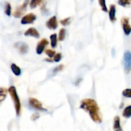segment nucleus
Listing matches in <instances>:
<instances>
[{
	"instance_id": "nucleus-1",
	"label": "nucleus",
	"mask_w": 131,
	"mask_h": 131,
	"mask_svg": "<svg viewBox=\"0 0 131 131\" xmlns=\"http://www.w3.org/2000/svg\"><path fill=\"white\" fill-rule=\"evenodd\" d=\"M80 108L88 113L93 122L98 124L102 122L99 107L95 100L92 99L83 100L81 102Z\"/></svg>"
},
{
	"instance_id": "nucleus-2",
	"label": "nucleus",
	"mask_w": 131,
	"mask_h": 131,
	"mask_svg": "<svg viewBox=\"0 0 131 131\" xmlns=\"http://www.w3.org/2000/svg\"><path fill=\"white\" fill-rule=\"evenodd\" d=\"M8 92L10 93L11 98L14 102V107H15V112H16L17 116H19L20 115V110H21V105H20V99L19 98L17 93L16 88L14 86H11L8 90Z\"/></svg>"
},
{
	"instance_id": "nucleus-3",
	"label": "nucleus",
	"mask_w": 131,
	"mask_h": 131,
	"mask_svg": "<svg viewBox=\"0 0 131 131\" xmlns=\"http://www.w3.org/2000/svg\"><path fill=\"white\" fill-rule=\"evenodd\" d=\"M124 67L125 72L129 74L131 70V52L126 51L124 54Z\"/></svg>"
},
{
	"instance_id": "nucleus-4",
	"label": "nucleus",
	"mask_w": 131,
	"mask_h": 131,
	"mask_svg": "<svg viewBox=\"0 0 131 131\" xmlns=\"http://www.w3.org/2000/svg\"><path fill=\"white\" fill-rule=\"evenodd\" d=\"M28 2H29V0H26L23 5L17 7L15 12H14V16L15 17L19 18L23 15V14H24V13L25 12L26 10V8L27 6H28Z\"/></svg>"
},
{
	"instance_id": "nucleus-5",
	"label": "nucleus",
	"mask_w": 131,
	"mask_h": 131,
	"mask_svg": "<svg viewBox=\"0 0 131 131\" xmlns=\"http://www.w3.org/2000/svg\"><path fill=\"white\" fill-rule=\"evenodd\" d=\"M29 104L31 107L36 110H38V111H47V110L43 108L42 106V103L40 102L39 101L35 98H30L29 99Z\"/></svg>"
},
{
	"instance_id": "nucleus-6",
	"label": "nucleus",
	"mask_w": 131,
	"mask_h": 131,
	"mask_svg": "<svg viewBox=\"0 0 131 131\" xmlns=\"http://www.w3.org/2000/svg\"><path fill=\"white\" fill-rule=\"evenodd\" d=\"M122 26L123 30L124 33L126 35H129L131 33V26L129 24V19L127 17H124L121 20Z\"/></svg>"
},
{
	"instance_id": "nucleus-7",
	"label": "nucleus",
	"mask_w": 131,
	"mask_h": 131,
	"mask_svg": "<svg viewBox=\"0 0 131 131\" xmlns=\"http://www.w3.org/2000/svg\"><path fill=\"white\" fill-rule=\"evenodd\" d=\"M37 16L33 13L26 14L22 18L20 23L22 24H32L33 22L35 20Z\"/></svg>"
},
{
	"instance_id": "nucleus-8",
	"label": "nucleus",
	"mask_w": 131,
	"mask_h": 131,
	"mask_svg": "<svg viewBox=\"0 0 131 131\" xmlns=\"http://www.w3.org/2000/svg\"><path fill=\"white\" fill-rule=\"evenodd\" d=\"M49 44V42L46 38H43L38 43H37V49H36V51L38 54H41L43 52V50H44L45 47Z\"/></svg>"
},
{
	"instance_id": "nucleus-9",
	"label": "nucleus",
	"mask_w": 131,
	"mask_h": 131,
	"mask_svg": "<svg viewBox=\"0 0 131 131\" xmlns=\"http://www.w3.org/2000/svg\"><path fill=\"white\" fill-rule=\"evenodd\" d=\"M58 21L56 16H52L46 22V26L49 29H52V30L56 29L58 28Z\"/></svg>"
},
{
	"instance_id": "nucleus-10",
	"label": "nucleus",
	"mask_w": 131,
	"mask_h": 131,
	"mask_svg": "<svg viewBox=\"0 0 131 131\" xmlns=\"http://www.w3.org/2000/svg\"><path fill=\"white\" fill-rule=\"evenodd\" d=\"M24 35L27 37H33L36 38H38L40 37V33L35 28H30L26 31Z\"/></svg>"
},
{
	"instance_id": "nucleus-11",
	"label": "nucleus",
	"mask_w": 131,
	"mask_h": 131,
	"mask_svg": "<svg viewBox=\"0 0 131 131\" xmlns=\"http://www.w3.org/2000/svg\"><path fill=\"white\" fill-rule=\"evenodd\" d=\"M109 17L112 23H115L116 20V6L115 5H111L110 6L109 10Z\"/></svg>"
},
{
	"instance_id": "nucleus-12",
	"label": "nucleus",
	"mask_w": 131,
	"mask_h": 131,
	"mask_svg": "<svg viewBox=\"0 0 131 131\" xmlns=\"http://www.w3.org/2000/svg\"><path fill=\"white\" fill-rule=\"evenodd\" d=\"M15 47L19 49V52L22 54H26L28 51V46L25 43H21V42H19V43H16L15 45Z\"/></svg>"
},
{
	"instance_id": "nucleus-13",
	"label": "nucleus",
	"mask_w": 131,
	"mask_h": 131,
	"mask_svg": "<svg viewBox=\"0 0 131 131\" xmlns=\"http://www.w3.org/2000/svg\"><path fill=\"white\" fill-rule=\"evenodd\" d=\"M113 130L114 131H123L122 128L120 125V119L118 116H116L114 118L113 122Z\"/></svg>"
},
{
	"instance_id": "nucleus-14",
	"label": "nucleus",
	"mask_w": 131,
	"mask_h": 131,
	"mask_svg": "<svg viewBox=\"0 0 131 131\" xmlns=\"http://www.w3.org/2000/svg\"><path fill=\"white\" fill-rule=\"evenodd\" d=\"M8 90L6 88L1 87L0 88V105L2 104V102L5 101L7 95Z\"/></svg>"
},
{
	"instance_id": "nucleus-15",
	"label": "nucleus",
	"mask_w": 131,
	"mask_h": 131,
	"mask_svg": "<svg viewBox=\"0 0 131 131\" xmlns=\"http://www.w3.org/2000/svg\"><path fill=\"white\" fill-rule=\"evenodd\" d=\"M11 69L12 72L14 73V75H15L16 76H19L21 74V70H20V68L15 63H12L11 65Z\"/></svg>"
},
{
	"instance_id": "nucleus-16",
	"label": "nucleus",
	"mask_w": 131,
	"mask_h": 131,
	"mask_svg": "<svg viewBox=\"0 0 131 131\" xmlns=\"http://www.w3.org/2000/svg\"><path fill=\"white\" fill-rule=\"evenodd\" d=\"M50 39H51V46L52 48H55L57 46L58 42V38H57V35L56 33L52 34L50 36Z\"/></svg>"
},
{
	"instance_id": "nucleus-17",
	"label": "nucleus",
	"mask_w": 131,
	"mask_h": 131,
	"mask_svg": "<svg viewBox=\"0 0 131 131\" xmlns=\"http://www.w3.org/2000/svg\"><path fill=\"white\" fill-rule=\"evenodd\" d=\"M118 4L125 8H129L131 6V0H118Z\"/></svg>"
},
{
	"instance_id": "nucleus-18",
	"label": "nucleus",
	"mask_w": 131,
	"mask_h": 131,
	"mask_svg": "<svg viewBox=\"0 0 131 131\" xmlns=\"http://www.w3.org/2000/svg\"><path fill=\"white\" fill-rule=\"evenodd\" d=\"M122 115L124 117L129 118L131 116V106H129L124 109Z\"/></svg>"
},
{
	"instance_id": "nucleus-19",
	"label": "nucleus",
	"mask_w": 131,
	"mask_h": 131,
	"mask_svg": "<svg viewBox=\"0 0 131 131\" xmlns=\"http://www.w3.org/2000/svg\"><path fill=\"white\" fill-rule=\"evenodd\" d=\"M11 11H12V7L11 5L9 3H5V13L6 15L8 16H10L11 15Z\"/></svg>"
},
{
	"instance_id": "nucleus-20",
	"label": "nucleus",
	"mask_w": 131,
	"mask_h": 131,
	"mask_svg": "<svg viewBox=\"0 0 131 131\" xmlns=\"http://www.w3.org/2000/svg\"><path fill=\"white\" fill-rule=\"evenodd\" d=\"M65 35H66V31L65 29L62 28L59 31V35H58V40L60 41H63L65 38Z\"/></svg>"
},
{
	"instance_id": "nucleus-21",
	"label": "nucleus",
	"mask_w": 131,
	"mask_h": 131,
	"mask_svg": "<svg viewBox=\"0 0 131 131\" xmlns=\"http://www.w3.org/2000/svg\"><path fill=\"white\" fill-rule=\"evenodd\" d=\"M42 1H43V0H31V8H36L38 5H40V4L42 3Z\"/></svg>"
},
{
	"instance_id": "nucleus-22",
	"label": "nucleus",
	"mask_w": 131,
	"mask_h": 131,
	"mask_svg": "<svg viewBox=\"0 0 131 131\" xmlns=\"http://www.w3.org/2000/svg\"><path fill=\"white\" fill-rule=\"evenodd\" d=\"M99 5L101 6V8L105 12H107L108 10H107V8L106 6V0H99Z\"/></svg>"
},
{
	"instance_id": "nucleus-23",
	"label": "nucleus",
	"mask_w": 131,
	"mask_h": 131,
	"mask_svg": "<svg viewBox=\"0 0 131 131\" xmlns=\"http://www.w3.org/2000/svg\"><path fill=\"white\" fill-rule=\"evenodd\" d=\"M122 95L125 97L127 98H131V88H127L123 91Z\"/></svg>"
},
{
	"instance_id": "nucleus-24",
	"label": "nucleus",
	"mask_w": 131,
	"mask_h": 131,
	"mask_svg": "<svg viewBox=\"0 0 131 131\" xmlns=\"http://www.w3.org/2000/svg\"><path fill=\"white\" fill-rule=\"evenodd\" d=\"M45 52H46V54H47L50 58L54 57V56L55 54H56V52H55L54 51L51 49H46V51H45Z\"/></svg>"
},
{
	"instance_id": "nucleus-25",
	"label": "nucleus",
	"mask_w": 131,
	"mask_h": 131,
	"mask_svg": "<svg viewBox=\"0 0 131 131\" xmlns=\"http://www.w3.org/2000/svg\"><path fill=\"white\" fill-rule=\"evenodd\" d=\"M63 68H64L63 65H58V66H57L56 67H55L54 69L52 70V73H53V74H56V73L58 72L61 71V70L63 69Z\"/></svg>"
},
{
	"instance_id": "nucleus-26",
	"label": "nucleus",
	"mask_w": 131,
	"mask_h": 131,
	"mask_svg": "<svg viewBox=\"0 0 131 131\" xmlns=\"http://www.w3.org/2000/svg\"><path fill=\"white\" fill-rule=\"evenodd\" d=\"M70 17H67L60 20V23H61L63 26H67L68 24H69V23H70Z\"/></svg>"
},
{
	"instance_id": "nucleus-27",
	"label": "nucleus",
	"mask_w": 131,
	"mask_h": 131,
	"mask_svg": "<svg viewBox=\"0 0 131 131\" xmlns=\"http://www.w3.org/2000/svg\"><path fill=\"white\" fill-rule=\"evenodd\" d=\"M61 59V53H56L54 56V61L55 62H59Z\"/></svg>"
},
{
	"instance_id": "nucleus-28",
	"label": "nucleus",
	"mask_w": 131,
	"mask_h": 131,
	"mask_svg": "<svg viewBox=\"0 0 131 131\" xmlns=\"http://www.w3.org/2000/svg\"><path fill=\"white\" fill-rule=\"evenodd\" d=\"M40 118V115L38 113H35L33 115L31 116V120L32 121H35V120H38Z\"/></svg>"
},
{
	"instance_id": "nucleus-29",
	"label": "nucleus",
	"mask_w": 131,
	"mask_h": 131,
	"mask_svg": "<svg viewBox=\"0 0 131 131\" xmlns=\"http://www.w3.org/2000/svg\"><path fill=\"white\" fill-rule=\"evenodd\" d=\"M81 80H82V79H81V78H79V79H78V80H77L76 81H75V85H76V86H78V85H79V83H81Z\"/></svg>"
},
{
	"instance_id": "nucleus-30",
	"label": "nucleus",
	"mask_w": 131,
	"mask_h": 131,
	"mask_svg": "<svg viewBox=\"0 0 131 131\" xmlns=\"http://www.w3.org/2000/svg\"><path fill=\"white\" fill-rule=\"evenodd\" d=\"M45 60H46V61H48V62H53V61L51 59H50V58H46Z\"/></svg>"
}]
</instances>
